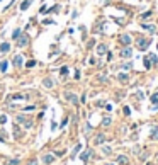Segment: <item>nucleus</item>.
<instances>
[{"mask_svg":"<svg viewBox=\"0 0 158 165\" xmlns=\"http://www.w3.org/2000/svg\"><path fill=\"white\" fill-rule=\"evenodd\" d=\"M119 43H121L122 46H129L131 44V36L129 34H122V36H119Z\"/></svg>","mask_w":158,"mask_h":165,"instance_id":"f257e3e1","label":"nucleus"},{"mask_svg":"<svg viewBox=\"0 0 158 165\" xmlns=\"http://www.w3.org/2000/svg\"><path fill=\"white\" fill-rule=\"evenodd\" d=\"M121 56H122V58H131V56H133V49L128 48V46H126V48H122L121 49Z\"/></svg>","mask_w":158,"mask_h":165,"instance_id":"f03ea898","label":"nucleus"},{"mask_svg":"<svg viewBox=\"0 0 158 165\" xmlns=\"http://www.w3.org/2000/svg\"><path fill=\"white\" fill-rule=\"evenodd\" d=\"M27 39H29V36L27 34H22V36H19V41H17V44L22 48V46H26L27 44Z\"/></svg>","mask_w":158,"mask_h":165,"instance_id":"7ed1b4c3","label":"nucleus"},{"mask_svg":"<svg viewBox=\"0 0 158 165\" xmlns=\"http://www.w3.org/2000/svg\"><path fill=\"white\" fill-rule=\"evenodd\" d=\"M148 46H150L148 39H140V41H138V48H140V49H146Z\"/></svg>","mask_w":158,"mask_h":165,"instance_id":"20e7f679","label":"nucleus"},{"mask_svg":"<svg viewBox=\"0 0 158 165\" xmlns=\"http://www.w3.org/2000/svg\"><path fill=\"white\" fill-rule=\"evenodd\" d=\"M65 95H66V99H68L72 104H78V99H77V95H75V94H72V92H66Z\"/></svg>","mask_w":158,"mask_h":165,"instance_id":"39448f33","label":"nucleus"},{"mask_svg":"<svg viewBox=\"0 0 158 165\" xmlns=\"http://www.w3.org/2000/svg\"><path fill=\"white\" fill-rule=\"evenodd\" d=\"M17 121H19V123H22V124H24V128H31V124H32V123H31V121H27L24 116H17Z\"/></svg>","mask_w":158,"mask_h":165,"instance_id":"423d86ee","label":"nucleus"},{"mask_svg":"<svg viewBox=\"0 0 158 165\" xmlns=\"http://www.w3.org/2000/svg\"><path fill=\"white\" fill-rule=\"evenodd\" d=\"M43 162L48 164V165L53 164V162H55V157H53V155H44V157H43Z\"/></svg>","mask_w":158,"mask_h":165,"instance_id":"0eeeda50","label":"nucleus"},{"mask_svg":"<svg viewBox=\"0 0 158 165\" xmlns=\"http://www.w3.org/2000/svg\"><path fill=\"white\" fill-rule=\"evenodd\" d=\"M117 162H119L121 165H128V164H129L128 157H124V155H119V157H117Z\"/></svg>","mask_w":158,"mask_h":165,"instance_id":"6e6552de","label":"nucleus"},{"mask_svg":"<svg viewBox=\"0 0 158 165\" xmlns=\"http://www.w3.org/2000/svg\"><path fill=\"white\" fill-rule=\"evenodd\" d=\"M105 51H107V46H105V44H100V46L97 48V55H104Z\"/></svg>","mask_w":158,"mask_h":165,"instance_id":"1a4fd4ad","label":"nucleus"},{"mask_svg":"<svg viewBox=\"0 0 158 165\" xmlns=\"http://www.w3.org/2000/svg\"><path fill=\"white\" fill-rule=\"evenodd\" d=\"M29 5H31V0H24V2L20 3V10H26Z\"/></svg>","mask_w":158,"mask_h":165,"instance_id":"9d476101","label":"nucleus"},{"mask_svg":"<svg viewBox=\"0 0 158 165\" xmlns=\"http://www.w3.org/2000/svg\"><path fill=\"white\" fill-rule=\"evenodd\" d=\"M104 141H105V136L104 135H99L97 138H95V143H97V145H100V143H104Z\"/></svg>","mask_w":158,"mask_h":165,"instance_id":"9b49d317","label":"nucleus"},{"mask_svg":"<svg viewBox=\"0 0 158 165\" xmlns=\"http://www.w3.org/2000/svg\"><path fill=\"white\" fill-rule=\"evenodd\" d=\"M9 49H10V44H9V43H3V44L0 46V51H3V53H7Z\"/></svg>","mask_w":158,"mask_h":165,"instance_id":"f8f14e48","label":"nucleus"},{"mask_svg":"<svg viewBox=\"0 0 158 165\" xmlns=\"http://www.w3.org/2000/svg\"><path fill=\"white\" fill-rule=\"evenodd\" d=\"M14 65H15V67H20V65H22V56H20V55H19V56H15V60H14Z\"/></svg>","mask_w":158,"mask_h":165,"instance_id":"ddd939ff","label":"nucleus"},{"mask_svg":"<svg viewBox=\"0 0 158 165\" xmlns=\"http://www.w3.org/2000/svg\"><path fill=\"white\" fill-rule=\"evenodd\" d=\"M151 140H158V128L151 129Z\"/></svg>","mask_w":158,"mask_h":165,"instance_id":"4468645a","label":"nucleus"},{"mask_svg":"<svg viewBox=\"0 0 158 165\" xmlns=\"http://www.w3.org/2000/svg\"><path fill=\"white\" fill-rule=\"evenodd\" d=\"M117 80H121V82H128V75H126V73H119V75H117Z\"/></svg>","mask_w":158,"mask_h":165,"instance_id":"2eb2a0df","label":"nucleus"},{"mask_svg":"<svg viewBox=\"0 0 158 165\" xmlns=\"http://www.w3.org/2000/svg\"><path fill=\"white\" fill-rule=\"evenodd\" d=\"M143 29H146L148 32H151V34H153V32H155V26H143Z\"/></svg>","mask_w":158,"mask_h":165,"instance_id":"dca6fc26","label":"nucleus"},{"mask_svg":"<svg viewBox=\"0 0 158 165\" xmlns=\"http://www.w3.org/2000/svg\"><path fill=\"white\" fill-rule=\"evenodd\" d=\"M7 65H9L7 61H2V63H0V72H5V70H7Z\"/></svg>","mask_w":158,"mask_h":165,"instance_id":"f3484780","label":"nucleus"},{"mask_svg":"<svg viewBox=\"0 0 158 165\" xmlns=\"http://www.w3.org/2000/svg\"><path fill=\"white\" fill-rule=\"evenodd\" d=\"M143 63H145V68H150V67H151V61H150L146 56H145V60H143Z\"/></svg>","mask_w":158,"mask_h":165,"instance_id":"a211bd4d","label":"nucleus"},{"mask_svg":"<svg viewBox=\"0 0 158 165\" xmlns=\"http://www.w3.org/2000/svg\"><path fill=\"white\" fill-rule=\"evenodd\" d=\"M102 124H104V126H109V124H111V117H104Z\"/></svg>","mask_w":158,"mask_h":165,"instance_id":"6ab92c4d","label":"nucleus"},{"mask_svg":"<svg viewBox=\"0 0 158 165\" xmlns=\"http://www.w3.org/2000/svg\"><path fill=\"white\" fill-rule=\"evenodd\" d=\"M44 85H46L48 88H51V87H53V82H51L49 78H46V80H44Z\"/></svg>","mask_w":158,"mask_h":165,"instance_id":"aec40b11","label":"nucleus"},{"mask_svg":"<svg viewBox=\"0 0 158 165\" xmlns=\"http://www.w3.org/2000/svg\"><path fill=\"white\" fill-rule=\"evenodd\" d=\"M102 152H104V153H105V155H109V153H111L112 150H111V148H109V146H104V148H102Z\"/></svg>","mask_w":158,"mask_h":165,"instance_id":"412c9836","label":"nucleus"},{"mask_svg":"<svg viewBox=\"0 0 158 165\" xmlns=\"http://www.w3.org/2000/svg\"><path fill=\"white\" fill-rule=\"evenodd\" d=\"M19 36H20V31H19V29H15V31H14V34H12V38L15 39V38H19Z\"/></svg>","mask_w":158,"mask_h":165,"instance_id":"4be33fe9","label":"nucleus"},{"mask_svg":"<svg viewBox=\"0 0 158 165\" xmlns=\"http://www.w3.org/2000/svg\"><path fill=\"white\" fill-rule=\"evenodd\" d=\"M151 102H153V104H157V102H158V94H155V95L151 97Z\"/></svg>","mask_w":158,"mask_h":165,"instance_id":"5701e85b","label":"nucleus"},{"mask_svg":"<svg viewBox=\"0 0 158 165\" xmlns=\"http://www.w3.org/2000/svg\"><path fill=\"white\" fill-rule=\"evenodd\" d=\"M0 123H2V124H3V123H7V116H3V114H2V116H0Z\"/></svg>","mask_w":158,"mask_h":165,"instance_id":"b1692460","label":"nucleus"},{"mask_svg":"<svg viewBox=\"0 0 158 165\" xmlns=\"http://www.w3.org/2000/svg\"><path fill=\"white\" fill-rule=\"evenodd\" d=\"M66 73H68V68L63 67V68H61V75H66Z\"/></svg>","mask_w":158,"mask_h":165,"instance_id":"393cba45","label":"nucleus"},{"mask_svg":"<svg viewBox=\"0 0 158 165\" xmlns=\"http://www.w3.org/2000/svg\"><path fill=\"white\" fill-rule=\"evenodd\" d=\"M19 164V160H10L9 162V165H17Z\"/></svg>","mask_w":158,"mask_h":165,"instance_id":"a878e982","label":"nucleus"},{"mask_svg":"<svg viewBox=\"0 0 158 165\" xmlns=\"http://www.w3.org/2000/svg\"><path fill=\"white\" fill-rule=\"evenodd\" d=\"M150 15H151V12H146V14H143V19H148Z\"/></svg>","mask_w":158,"mask_h":165,"instance_id":"bb28decb","label":"nucleus"},{"mask_svg":"<svg viewBox=\"0 0 158 165\" xmlns=\"http://www.w3.org/2000/svg\"><path fill=\"white\" fill-rule=\"evenodd\" d=\"M34 65H36V61H27V68L29 67H34Z\"/></svg>","mask_w":158,"mask_h":165,"instance_id":"cd10ccee","label":"nucleus"},{"mask_svg":"<svg viewBox=\"0 0 158 165\" xmlns=\"http://www.w3.org/2000/svg\"><path fill=\"white\" fill-rule=\"evenodd\" d=\"M87 158H88V152H87V153H83V155H82V160H87Z\"/></svg>","mask_w":158,"mask_h":165,"instance_id":"c85d7f7f","label":"nucleus"},{"mask_svg":"<svg viewBox=\"0 0 158 165\" xmlns=\"http://www.w3.org/2000/svg\"><path fill=\"white\" fill-rule=\"evenodd\" d=\"M29 165H37V164H36V162H31V164H29Z\"/></svg>","mask_w":158,"mask_h":165,"instance_id":"c756f323","label":"nucleus"},{"mask_svg":"<svg viewBox=\"0 0 158 165\" xmlns=\"http://www.w3.org/2000/svg\"><path fill=\"white\" fill-rule=\"evenodd\" d=\"M107 165H114V164H107Z\"/></svg>","mask_w":158,"mask_h":165,"instance_id":"7c9ffc66","label":"nucleus"}]
</instances>
